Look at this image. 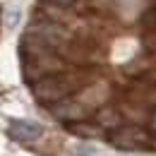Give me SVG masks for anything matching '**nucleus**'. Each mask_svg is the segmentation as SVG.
Segmentation results:
<instances>
[{
    "label": "nucleus",
    "mask_w": 156,
    "mask_h": 156,
    "mask_svg": "<svg viewBox=\"0 0 156 156\" xmlns=\"http://www.w3.org/2000/svg\"><path fill=\"white\" fill-rule=\"evenodd\" d=\"M108 144L115 147L120 151H142V149H149L154 147L151 144V135L144 130V127H137V125H127V127H113L108 135Z\"/></svg>",
    "instance_id": "1"
},
{
    "label": "nucleus",
    "mask_w": 156,
    "mask_h": 156,
    "mask_svg": "<svg viewBox=\"0 0 156 156\" xmlns=\"http://www.w3.org/2000/svg\"><path fill=\"white\" fill-rule=\"evenodd\" d=\"M70 89H72V84H70L67 77H62V75H48V77L39 79L31 91H34L36 101L46 103V106H53V103H58V101H62L67 96Z\"/></svg>",
    "instance_id": "2"
},
{
    "label": "nucleus",
    "mask_w": 156,
    "mask_h": 156,
    "mask_svg": "<svg viewBox=\"0 0 156 156\" xmlns=\"http://www.w3.org/2000/svg\"><path fill=\"white\" fill-rule=\"evenodd\" d=\"M7 135L12 137L15 142L31 144V142H36V139L43 135V125H41V122H36V120L15 118V120H10V125H7Z\"/></svg>",
    "instance_id": "3"
},
{
    "label": "nucleus",
    "mask_w": 156,
    "mask_h": 156,
    "mask_svg": "<svg viewBox=\"0 0 156 156\" xmlns=\"http://www.w3.org/2000/svg\"><path fill=\"white\" fill-rule=\"evenodd\" d=\"M51 113L58 118V120H65V122H77L87 115V111L79 106L77 101H58L51 106Z\"/></svg>",
    "instance_id": "4"
},
{
    "label": "nucleus",
    "mask_w": 156,
    "mask_h": 156,
    "mask_svg": "<svg viewBox=\"0 0 156 156\" xmlns=\"http://www.w3.org/2000/svg\"><path fill=\"white\" fill-rule=\"evenodd\" d=\"M96 120H98L101 127H118V125H120V115H118L113 108H101Z\"/></svg>",
    "instance_id": "5"
},
{
    "label": "nucleus",
    "mask_w": 156,
    "mask_h": 156,
    "mask_svg": "<svg viewBox=\"0 0 156 156\" xmlns=\"http://www.w3.org/2000/svg\"><path fill=\"white\" fill-rule=\"evenodd\" d=\"M17 24H20V7H10L7 15H5V27L12 29V27H17Z\"/></svg>",
    "instance_id": "6"
},
{
    "label": "nucleus",
    "mask_w": 156,
    "mask_h": 156,
    "mask_svg": "<svg viewBox=\"0 0 156 156\" xmlns=\"http://www.w3.org/2000/svg\"><path fill=\"white\" fill-rule=\"evenodd\" d=\"M82 156H98V154H96V149H94V147L82 144Z\"/></svg>",
    "instance_id": "7"
},
{
    "label": "nucleus",
    "mask_w": 156,
    "mask_h": 156,
    "mask_svg": "<svg viewBox=\"0 0 156 156\" xmlns=\"http://www.w3.org/2000/svg\"><path fill=\"white\" fill-rule=\"evenodd\" d=\"M53 2H60V5H70L72 0H53Z\"/></svg>",
    "instance_id": "8"
},
{
    "label": "nucleus",
    "mask_w": 156,
    "mask_h": 156,
    "mask_svg": "<svg viewBox=\"0 0 156 156\" xmlns=\"http://www.w3.org/2000/svg\"><path fill=\"white\" fill-rule=\"evenodd\" d=\"M151 144H154V147H156V135H154V137H151Z\"/></svg>",
    "instance_id": "9"
}]
</instances>
